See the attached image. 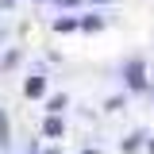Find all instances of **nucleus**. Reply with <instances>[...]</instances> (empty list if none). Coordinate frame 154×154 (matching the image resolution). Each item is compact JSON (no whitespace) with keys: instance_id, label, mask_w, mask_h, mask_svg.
Wrapping results in <instances>:
<instances>
[{"instance_id":"obj_1","label":"nucleus","mask_w":154,"mask_h":154,"mask_svg":"<svg viewBox=\"0 0 154 154\" xmlns=\"http://www.w3.org/2000/svg\"><path fill=\"white\" fill-rule=\"evenodd\" d=\"M127 81H131V89H143V62L127 66Z\"/></svg>"},{"instance_id":"obj_2","label":"nucleus","mask_w":154,"mask_h":154,"mask_svg":"<svg viewBox=\"0 0 154 154\" xmlns=\"http://www.w3.org/2000/svg\"><path fill=\"white\" fill-rule=\"evenodd\" d=\"M42 89H46L42 77H27V85H23V93H27V96H42Z\"/></svg>"},{"instance_id":"obj_3","label":"nucleus","mask_w":154,"mask_h":154,"mask_svg":"<svg viewBox=\"0 0 154 154\" xmlns=\"http://www.w3.org/2000/svg\"><path fill=\"white\" fill-rule=\"evenodd\" d=\"M54 27H58V31H73V27H77V19H58Z\"/></svg>"}]
</instances>
